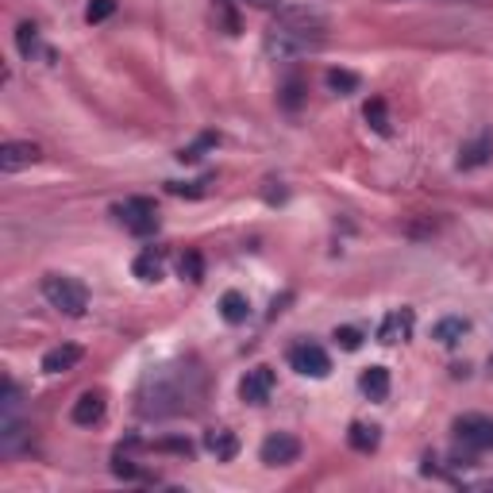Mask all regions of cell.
I'll return each instance as SVG.
<instances>
[{
  "mask_svg": "<svg viewBox=\"0 0 493 493\" xmlns=\"http://www.w3.org/2000/svg\"><path fill=\"white\" fill-rule=\"evenodd\" d=\"M43 297L50 308H58L62 316H85L89 308V290L70 274H47L43 278Z\"/></svg>",
  "mask_w": 493,
  "mask_h": 493,
  "instance_id": "cell-4",
  "label": "cell"
},
{
  "mask_svg": "<svg viewBox=\"0 0 493 493\" xmlns=\"http://www.w3.org/2000/svg\"><path fill=\"white\" fill-rule=\"evenodd\" d=\"M116 12V0H89L85 4V23H105Z\"/></svg>",
  "mask_w": 493,
  "mask_h": 493,
  "instance_id": "cell-25",
  "label": "cell"
},
{
  "mask_svg": "<svg viewBox=\"0 0 493 493\" xmlns=\"http://www.w3.org/2000/svg\"><path fill=\"white\" fill-rule=\"evenodd\" d=\"M112 216H116V224L127 228L139 239H147L159 231V209H154L151 197H127L120 204H112Z\"/></svg>",
  "mask_w": 493,
  "mask_h": 493,
  "instance_id": "cell-5",
  "label": "cell"
},
{
  "mask_svg": "<svg viewBox=\"0 0 493 493\" xmlns=\"http://www.w3.org/2000/svg\"><path fill=\"white\" fill-rule=\"evenodd\" d=\"M177 274L186 278V281H201L204 278V258L197 251H186L177 258Z\"/></svg>",
  "mask_w": 493,
  "mask_h": 493,
  "instance_id": "cell-23",
  "label": "cell"
},
{
  "mask_svg": "<svg viewBox=\"0 0 493 493\" xmlns=\"http://www.w3.org/2000/svg\"><path fill=\"white\" fill-rule=\"evenodd\" d=\"M332 340L340 343L343 351H359V347H362V332H359V328H335Z\"/></svg>",
  "mask_w": 493,
  "mask_h": 493,
  "instance_id": "cell-27",
  "label": "cell"
},
{
  "mask_svg": "<svg viewBox=\"0 0 493 493\" xmlns=\"http://www.w3.org/2000/svg\"><path fill=\"white\" fill-rule=\"evenodd\" d=\"M197 401H201V374L186 367V362L151 370L139 389L143 417H177V412L197 409Z\"/></svg>",
  "mask_w": 493,
  "mask_h": 493,
  "instance_id": "cell-1",
  "label": "cell"
},
{
  "mask_svg": "<svg viewBox=\"0 0 493 493\" xmlns=\"http://www.w3.org/2000/svg\"><path fill=\"white\" fill-rule=\"evenodd\" d=\"M28 439H31V424L23 420L20 385L12 378H4V385H0V451H4V455H16V451H23Z\"/></svg>",
  "mask_w": 493,
  "mask_h": 493,
  "instance_id": "cell-3",
  "label": "cell"
},
{
  "mask_svg": "<svg viewBox=\"0 0 493 493\" xmlns=\"http://www.w3.org/2000/svg\"><path fill=\"white\" fill-rule=\"evenodd\" d=\"M204 451H209L216 463H231L239 455V436L231 432V428H212V432H204Z\"/></svg>",
  "mask_w": 493,
  "mask_h": 493,
  "instance_id": "cell-14",
  "label": "cell"
},
{
  "mask_svg": "<svg viewBox=\"0 0 493 493\" xmlns=\"http://www.w3.org/2000/svg\"><path fill=\"white\" fill-rule=\"evenodd\" d=\"M85 359V351L77 343H62V347H50L43 355V374H70L77 362Z\"/></svg>",
  "mask_w": 493,
  "mask_h": 493,
  "instance_id": "cell-15",
  "label": "cell"
},
{
  "mask_svg": "<svg viewBox=\"0 0 493 493\" xmlns=\"http://www.w3.org/2000/svg\"><path fill=\"white\" fill-rule=\"evenodd\" d=\"M489 159H493V132H478L471 143H463L459 170H482Z\"/></svg>",
  "mask_w": 493,
  "mask_h": 493,
  "instance_id": "cell-13",
  "label": "cell"
},
{
  "mask_svg": "<svg viewBox=\"0 0 493 493\" xmlns=\"http://www.w3.org/2000/svg\"><path fill=\"white\" fill-rule=\"evenodd\" d=\"M105 409H108L105 394H100V389H85V394L74 401V409H70V420H74L77 428H93V424H100V420H105Z\"/></svg>",
  "mask_w": 493,
  "mask_h": 493,
  "instance_id": "cell-11",
  "label": "cell"
},
{
  "mask_svg": "<svg viewBox=\"0 0 493 493\" xmlns=\"http://www.w3.org/2000/svg\"><path fill=\"white\" fill-rule=\"evenodd\" d=\"M471 332V320H463V316H444L432 328V340L436 343H444V347H455V343H463V335Z\"/></svg>",
  "mask_w": 493,
  "mask_h": 493,
  "instance_id": "cell-18",
  "label": "cell"
},
{
  "mask_svg": "<svg viewBox=\"0 0 493 493\" xmlns=\"http://www.w3.org/2000/svg\"><path fill=\"white\" fill-rule=\"evenodd\" d=\"M362 116H367V124H370L378 135H389V132H394V124H389V108H385L382 97H370L367 108H362Z\"/></svg>",
  "mask_w": 493,
  "mask_h": 493,
  "instance_id": "cell-21",
  "label": "cell"
},
{
  "mask_svg": "<svg viewBox=\"0 0 493 493\" xmlns=\"http://www.w3.org/2000/svg\"><path fill=\"white\" fill-rule=\"evenodd\" d=\"M16 47H20L23 58L35 55V50H39V28H35V23H20V28H16Z\"/></svg>",
  "mask_w": 493,
  "mask_h": 493,
  "instance_id": "cell-24",
  "label": "cell"
},
{
  "mask_svg": "<svg viewBox=\"0 0 493 493\" xmlns=\"http://www.w3.org/2000/svg\"><path fill=\"white\" fill-rule=\"evenodd\" d=\"M220 316H224V324H246V316H251V301H246L239 290H228L224 297H220Z\"/></svg>",
  "mask_w": 493,
  "mask_h": 493,
  "instance_id": "cell-19",
  "label": "cell"
},
{
  "mask_svg": "<svg viewBox=\"0 0 493 493\" xmlns=\"http://www.w3.org/2000/svg\"><path fill=\"white\" fill-rule=\"evenodd\" d=\"M301 93H305V82H301V77H290V82L281 85V105L285 108H301Z\"/></svg>",
  "mask_w": 493,
  "mask_h": 493,
  "instance_id": "cell-26",
  "label": "cell"
},
{
  "mask_svg": "<svg viewBox=\"0 0 493 493\" xmlns=\"http://www.w3.org/2000/svg\"><path fill=\"white\" fill-rule=\"evenodd\" d=\"M290 367L297 370V374H305V378H328L332 374V359H328V351H324L320 343H297V347H290Z\"/></svg>",
  "mask_w": 493,
  "mask_h": 493,
  "instance_id": "cell-7",
  "label": "cell"
},
{
  "mask_svg": "<svg viewBox=\"0 0 493 493\" xmlns=\"http://www.w3.org/2000/svg\"><path fill=\"white\" fill-rule=\"evenodd\" d=\"M347 444H351L359 455H370V451H378V444H382V428H378V424H362V420H355L351 432H347Z\"/></svg>",
  "mask_w": 493,
  "mask_h": 493,
  "instance_id": "cell-17",
  "label": "cell"
},
{
  "mask_svg": "<svg viewBox=\"0 0 493 493\" xmlns=\"http://www.w3.org/2000/svg\"><path fill=\"white\" fill-rule=\"evenodd\" d=\"M328 89L332 93H340V97H351V93H359V85H362V77L359 74H351V70H328Z\"/></svg>",
  "mask_w": 493,
  "mask_h": 493,
  "instance_id": "cell-22",
  "label": "cell"
},
{
  "mask_svg": "<svg viewBox=\"0 0 493 493\" xmlns=\"http://www.w3.org/2000/svg\"><path fill=\"white\" fill-rule=\"evenodd\" d=\"M39 159H43V151H39L35 143H23V139H8L4 147H0V170L4 174L28 170V166H35Z\"/></svg>",
  "mask_w": 493,
  "mask_h": 493,
  "instance_id": "cell-9",
  "label": "cell"
},
{
  "mask_svg": "<svg viewBox=\"0 0 493 493\" xmlns=\"http://www.w3.org/2000/svg\"><path fill=\"white\" fill-rule=\"evenodd\" d=\"M328 39V23H324L320 12L313 8H278L274 23L266 28L263 39V50L270 58H301V55H313V50L324 47Z\"/></svg>",
  "mask_w": 493,
  "mask_h": 493,
  "instance_id": "cell-2",
  "label": "cell"
},
{
  "mask_svg": "<svg viewBox=\"0 0 493 493\" xmlns=\"http://www.w3.org/2000/svg\"><path fill=\"white\" fill-rule=\"evenodd\" d=\"M359 389L370 401H385L389 397V370L385 367H367L362 370V378H359Z\"/></svg>",
  "mask_w": 493,
  "mask_h": 493,
  "instance_id": "cell-20",
  "label": "cell"
},
{
  "mask_svg": "<svg viewBox=\"0 0 493 493\" xmlns=\"http://www.w3.org/2000/svg\"><path fill=\"white\" fill-rule=\"evenodd\" d=\"M112 471H116V478H139V466L127 459V455H116V459H112Z\"/></svg>",
  "mask_w": 493,
  "mask_h": 493,
  "instance_id": "cell-28",
  "label": "cell"
},
{
  "mask_svg": "<svg viewBox=\"0 0 493 493\" xmlns=\"http://www.w3.org/2000/svg\"><path fill=\"white\" fill-rule=\"evenodd\" d=\"M162 270H166V246H147V251L135 255V263H132V274L139 281H159Z\"/></svg>",
  "mask_w": 493,
  "mask_h": 493,
  "instance_id": "cell-16",
  "label": "cell"
},
{
  "mask_svg": "<svg viewBox=\"0 0 493 493\" xmlns=\"http://www.w3.org/2000/svg\"><path fill=\"white\" fill-rule=\"evenodd\" d=\"M159 451H181V455H189V439H166V444H159Z\"/></svg>",
  "mask_w": 493,
  "mask_h": 493,
  "instance_id": "cell-29",
  "label": "cell"
},
{
  "mask_svg": "<svg viewBox=\"0 0 493 493\" xmlns=\"http://www.w3.org/2000/svg\"><path fill=\"white\" fill-rule=\"evenodd\" d=\"M270 394H274V370H270V367H255V370L243 374L239 397L246 401V405H266Z\"/></svg>",
  "mask_w": 493,
  "mask_h": 493,
  "instance_id": "cell-10",
  "label": "cell"
},
{
  "mask_svg": "<svg viewBox=\"0 0 493 493\" xmlns=\"http://www.w3.org/2000/svg\"><path fill=\"white\" fill-rule=\"evenodd\" d=\"M455 439L466 451H493V417L463 412V417L455 420Z\"/></svg>",
  "mask_w": 493,
  "mask_h": 493,
  "instance_id": "cell-6",
  "label": "cell"
},
{
  "mask_svg": "<svg viewBox=\"0 0 493 493\" xmlns=\"http://www.w3.org/2000/svg\"><path fill=\"white\" fill-rule=\"evenodd\" d=\"M412 324H417V316H412V308H394L385 320H382V328H378V340L385 347H394V343H405L409 335H412Z\"/></svg>",
  "mask_w": 493,
  "mask_h": 493,
  "instance_id": "cell-12",
  "label": "cell"
},
{
  "mask_svg": "<svg viewBox=\"0 0 493 493\" xmlns=\"http://www.w3.org/2000/svg\"><path fill=\"white\" fill-rule=\"evenodd\" d=\"M258 459L266 466H290L301 459V439L290 436V432H270L263 439V447H258Z\"/></svg>",
  "mask_w": 493,
  "mask_h": 493,
  "instance_id": "cell-8",
  "label": "cell"
},
{
  "mask_svg": "<svg viewBox=\"0 0 493 493\" xmlns=\"http://www.w3.org/2000/svg\"><path fill=\"white\" fill-rule=\"evenodd\" d=\"M236 4H251V8H263V12H270V8H281L278 0H236Z\"/></svg>",
  "mask_w": 493,
  "mask_h": 493,
  "instance_id": "cell-30",
  "label": "cell"
}]
</instances>
